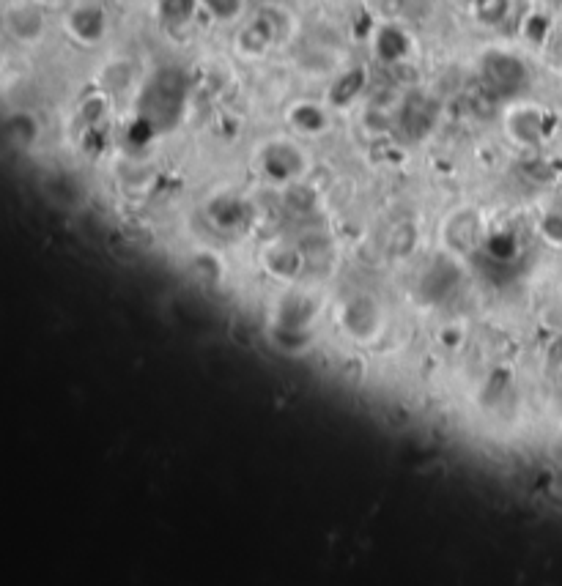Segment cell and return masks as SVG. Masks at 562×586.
<instances>
[{
	"label": "cell",
	"mask_w": 562,
	"mask_h": 586,
	"mask_svg": "<svg viewBox=\"0 0 562 586\" xmlns=\"http://www.w3.org/2000/svg\"><path fill=\"white\" fill-rule=\"evenodd\" d=\"M33 3H39V6H44V3H55V0H33Z\"/></svg>",
	"instance_id": "7a4b0ae2"
},
{
	"label": "cell",
	"mask_w": 562,
	"mask_h": 586,
	"mask_svg": "<svg viewBox=\"0 0 562 586\" xmlns=\"http://www.w3.org/2000/svg\"><path fill=\"white\" fill-rule=\"evenodd\" d=\"M39 6V3H36ZM33 3H17L11 6L9 14H6V22H9V31L20 39V42H36L44 31V20L39 9Z\"/></svg>",
	"instance_id": "6da1fadb"
}]
</instances>
